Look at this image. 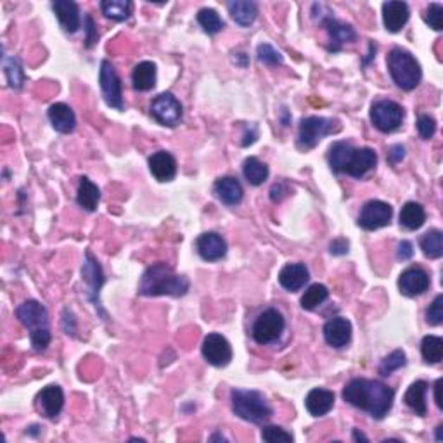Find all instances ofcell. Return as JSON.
Here are the masks:
<instances>
[{"label": "cell", "mask_w": 443, "mask_h": 443, "mask_svg": "<svg viewBox=\"0 0 443 443\" xmlns=\"http://www.w3.org/2000/svg\"><path fill=\"white\" fill-rule=\"evenodd\" d=\"M403 156H405V147L400 146V144H396V146L390 147V153H388V159H390V163L396 165V163L402 161Z\"/></svg>", "instance_id": "bcb514c9"}, {"label": "cell", "mask_w": 443, "mask_h": 443, "mask_svg": "<svg viewBox=\"0 0 443 443\" xmlns=\"http://www.w3.org/2000/svg\"><path fill=\"white\" fill-rule=\"evenodd\" d=\"M227 7L232 19L239 26L253 25L256 16H258V6L255 2H250V0H232Z\"/></svg>", "instance_id": "83f0119b"}, {"label": "cell", "mask_w": 443, "mask_h": 443, "mask_svg": "<svg viewBox=\"0 0 443 443\" xmlns=\"http://www.w3.org/2000/svg\"><path fill=\"white\" fill-rule=\"evenodd\" d=\"M209 440L212 442H215V440H222V442H227V438H224V437H220V435H213L212 438H209Z\"/></svg>", "instance_id": "9f6ffc18"}, {"label": "cell", "mask_w": 443, "mask_h": 443, "mask_svg": "<svg viewBox=\"0 0 443 443\" xmlns=\"http://www.w3.org/2000/svg\"><path fill=\"white\" fill-rule=\"evenodd\" d=\"M324 26L329 33V50L331 52H338L341 50V47L347 44H352V42L357 40V33L355 30L350 25H345V23H340L334 18H326L324 19Z\"/></svg>", "instance_id": "d6986e66"}, {"label": "cell", "mask_w": 443, "mask_h": 443, "mask_svg": "<svg viewBox=\"0 0 443 443\" xmlns=\"http://www.w3.org/2000/svg\"><path fill=\"white\" fill-rule=\"evenodd\" d=\"M262 440L263 442H269V443H279V442H293V435L287 433L286 430L279 426H265L262 430Z\"/></svg>", "instance_id": "b9f144b4"}, {"label": "cell", "mask_w": 443, "mask_h": 443, "mask_svg": "<svg viewBox=\"0 0 443 443\" xmlns=\"http://www.w3.org/2000/svg\"><path fill=\"white\" fill-rule=\"evenodd\" d=\"M151 115L165 127H177L182 122V104L170 92H163L151 103Z\"/></svg>", "instance_id": "8fae6325"}, {"label": "cell", "mask_w": 443, "mask_h": 443, "mask_svg": "<svg viewBox=\"0 0 443 443\" xmlns=\"http://www.w3.org/2000/svg\"><path fill=\"white\" fill-rule=\"evenodd\" d=\"M243 175L251 185H262L269 178V166L260 161L258 158H248L243 163Z\"/></svg>", "instance_id": "d6a6232c"}, {"label": "cell", "mask_w": 443, "mask_h": 443, "mask_svg": "<svg viewBox=\"0 0 443 443\" xmlns=\"http://www.w3.org/2000/svg\"><path fill=\"white\" fill-rule=\"evenodd\" d=\"M412 255H414L412 244L409 243V241H402V243L398 244V260L405 262V260H409Z\"/></svg>", "instance_id": "681fc988"}, {"label": "cell", "mask_w": 443, "mask_h": 443, "mask_svg": "<svg viewBox=\"0 0 443 443\" xmlns=\"http://www.w3.org/2000/svg\"><path fill=\"white\" fill-rule=\"evenodd\" d=\"M378 163V154H376L374 149L371 147H362V149H355L353 151L352 158H350V163L345 170V173L352 175L355 178H362L365 173L371 172L372 168Z\"/></svg>", "instance_id": "7402d4cb"}, {"label": "cell", "mask_w": 443, "mask_h": 443, "mask_svg": "<svg viewBox=\"0 0 443 443\" xmlns=\"http://www.w3.org/2000/svg\"><path fill=\"white\" fill-rule=\"evenodd\" d=\"M132 2L130 0H104L100 2V11L106 18L113 21H125L132 14Z\"/></svg>", "instance_id": "e575fe53"}, {"label": "cell", "mask_w": 443, "mask_h": 443, "mask_svg": "<svg viewBox=\"0 0 443 443\" xmlns=\"http://www.w3.org/2000/svg\"><path fill=\"white\" fill-rule=\"evenodd\" d=\"M355 147L350 142H334L329 149V166L334 173H345Z\"/></svg>", "instance_id": "4dcf8cb0"}, {"label": "cell", "mask_w": 443, "mask_h": 443, "mask_svg": "<svg viewBox=\"0 0 443 443\" xmlns=\"http://www.w3.org/2000/svg\"><path fill=\"white\" fill-rule=\"evenodd\" d=\"M336 122L324 116H306L300 122V130H298V149L310 151L317 146L326 135L336 132Z\"/></svg>", "instance_id": "8992f818"}, {"label": "cell", "mask_w": 443, "mask_h": 443, "mask_svg": "<svg viewBox=\"0 0 443 443\" xmlns=\"http://www.w3.org/2000/svg\"><path fill=\"white\" fill-rule=\"evenodd\" d=\"M329 251H331L333 255H345V253H348V241L347 239L333 241L331 246H329Z\"/></svg>", "instance_id": "7dc6e473"}, {"label": "cell", "mask_w": 443, "mask_h": 443, "mask_svg": "<svg viewBox=\"0 0 443 443\" xmlns=\"http://www.w3.org/2000/svg\"><path fill=\"white\" fill-rule=\"evenodd\" d=\"M64 405V393L59 386L52 384V386L44 388L40 393L37 395V409L42 415L47 419H56L61 414Z\"/></svg>", "instance_id": "2e32d148"}, {"label": "cell", "mask_w": 443, "mask_h": 443, "mask_svg": "<svg viewBox=\"0 0 443 443\" xmlns=\"http://www.w3.org/2000/svg\"><path fill=\"white\" fill-rule=\"evenodd\" d=\"M422 359L427 364H438L443 359V340L438 336H426L421 343Z\"/></svg>", "instance_id": "8d00e7d4"}, {"label": "cell", "mask_w": 443, "mask_h": 443, "mask_svg": "<svg viewBox=\"0 0 443 443\" xmlns=\"http://www.w3.org/2000/svg\"><path fill=\"white\" fill-rule=\"evenodd\" d=\"M196 250L206 262H219L227 255V243L217 232H205L196 241Z\"/></svg>", "instance_id": "9a60e30c"}, {"label": "cell", "mask_w": 443, "mask_h": 443, "mask_svg": "<svg viewBox=\"0 0 443 443\" xmlns=\"http://www.w3.org/2000/svg\"><path fill=\"white\" fill-rule=\"evenodd\" d=\"M52 9L56 13V18L59 19V25L64 32L75 33L80 28V9L71 0H54Z\"/></svg>", "instance_id": "ffe728a7"}, {"label": "cell", "mask_w": 443, "mask_h": 443, "mask_svg": "<svg viewBox=\"0 0 443 443\" xmlns=\"http://www.w3.org/2000/svg\"><path fill=\"white\" fill-rule=\"evenodd\" d=\"M100 201V190L91 178L81 177L79 190H76V203L87 212H96Z\"/></svg>", "instance_id": "f1b7e54d"}, {"label": "cell", "mask_w": 443, "mask_h": 443, "mask_svg": "<svg viewBox=\"0 0 443 443\" xmlns=\"http://www.w3.org/2000/svg\"><path fill=\"white\" fill-rule=\"evenodd\" d=\"M132 84L139 92H147L156 85V66L151 61H142L132 71Z\"/></svg>", "instance_id": "4316f807"}, {"label": "cell", "mask_w": 443, "mask_h": 443, "mask_svg": "<svg viewBox=\"0 0 443 443\" xmlns=\"http://www.w3.org/2000/svg\"><path fill=\"white\" fill-rule=\"evenodd\" d=\"M426 321H427V324H431V326L442 324V321H443V297L442 294H438V297L433 300V303L430 305V309L426 310Z\"/></svg>", "instance_id": "7bdbcfd3"}, {"label": "cell", "mask_w": 443, "mask_h": 443, "mask_svg": "<svg viewBox=\"0 0 443 443\" xmlns=\"http://www.w3.org/2000/svg\"><path fill=\"white\" fill-rule=\"evenodd\" d=\"M437 440L442 442L443 440V426L437 427Z\"/></svg>", "instance_id": "11a10c76"}, {"label": "cell", "mask_w": 443, "mask_h": 443, "mask_svg": "<svg viewBox=\"0 0 443 443\" xmlns=\"http://www.w3.org/2000/svg\"><path fill=\"white\" fill-rule=\"evenodd\" d=\"M388 69L391 79L402 91H414L421 84L422 71L415 57L405 49H393L388 54Z\"/></svg>", "instance_id": "5b68a950"}, {"label": "cell", "mask_w": 443, "mask_h": 443, "mask_svg": "<svg viewBox=\"0 0 443 443\" xmlns=\"http://www.w3.org/2000/svg\"><path fill=\"white\" fill-rule=\"evenodd\" d=\"M410 18L409 6L405 2H384L383 4V23L390 33H398L407 25Z\"/></svg>", "instance_id": "ac0fdd59"}, {"label": "cell", "mask_w": 443, "mask_h": 443, "mask_svg": "<svg viewBox=\"0 0 443 443\" xmlns=\"http://www.w3.org/2000/svg\"><path fill=\"white\" fill-rule=\"evenodd\" d=\"M400 293L405 297L414 298L419 294H425L430 287V275L419 267H410V269L403 270L398 279Z\"/></svg>", "instance_id": "5bb4252c"}, {"label": "cell", "mask_w": 443, "mask_h": 443, "mask_svg": "<svg viewBox=\"0 0 443 443\" xmlns=\"http://www.w3.org/2000/svg\"><path fill=\"white\" fill-rule=\"evenodd\" d=\"M305 407L310 415L322 418L334 407V393L329 390H324V388H313L306 395Z\"/></svg>", "instance_id": "d4e9b609"}, {"label": "cell", "mask_w": 443, "mask_h": 443, "mask_svg": "<svg viewBox=\"0 0 443 443\" xmlns=\"http://www.w3.org/2000/svg\"><path fill=\"white\" fill-rule=\"evenodd\" d=\"M371 120L379 132L391 134V132L398 130L400 125H402L403 110L400 104L393 103V100H378L371 108Z\"/></svg>", "instance_id": "9c48e42d"}, {"label": "cell", "mask_w": 443, "mask_h": 443, "mask_svg": "<svg viewBox=\"0 0 443 443\" xmlns=\"http://www.w3.org/2000/svg\"><path fill=\"white\" fill-rule=\"evenodd\" d=\"M343 398L374 419H383L393 407L395 391L376 379H352L345 386Z\"/></svg>", "instance_id": "6da1fadb"}, {"label": "cell", "mask_w": 443, "mask_h": 443, "mask_svg": "<svg viewBox=\"0 0 443 443\" xmlns=\"http://www.w3.org/2000/svg\"><path fill=\"white\" fill-rule=\"evenodd\" d=\"M329 298V291L324 284H312L301 297V306L305 310H316Z\"/></svg>", "instance_id": "f35d334b"}, {"label": "cell", "mask_w": 443, "mask_h": 443, "mask_svg": "<svg viewBox=\"0 0 443 443\" xmlns=\"http://www.w3.org/2000/svg\"><path fill=\"white\" fill-rule=\"evenodd\" d=\"M418 130H419V135H421L422 139H431L435 135V132H437V122H435L431 116L427 115H422L419 116L418 120Z\"/></svg>", "instance_id": "f6af8a7d"}, {"label": "cell", "mask_w": 443, "mask_h": 443, "mask_svg": "<svg viewBox=\"0 0 443 443\" xmlns=\"http://www.w3.org/2000/svg\"><path fill=\"white\" fill-rule=\"evenodd\" d=\"M393 217V209L384 201L372 200L364 205L359 217V225L364 231H378L381 227H386Z\"/></svg>", "instance_id": "7c38bea8"}, {"label": "cell", "mask_w": 443, "mask_h": 443, "mask_svg": "<svg viewBox=\"0 0 443 443\" xmlns=\"http://www.w3.org/2000/svg\"><path fill=\"white\" fill-rule=\"evenodd\" d=\"M426 391H427L426 381H415V383L410 384V388L407 390L405 396H403L405 405L414 410L418 415H426V412H427Z\"/></svg>", "instance_id": "f546056e"}, {"label": "cell", "mask_w": 443, "mask_h": 443, "mask_svg": "<svg viewBox=\"0 0 443 443\" xmlns=\"http://www.w3.org/2000/svg\"><path fill=\"white\" fill-rule=\"evenodd\" d=\"M442 384L443 379H438L435 384V402H437L438 409H443V400H442Z\"/></svg>", "instance_id": "816d5d0a"}, {"label": "cell", "mask_w": 443, "mask_h": 443, "mask_svg": "<svg viewBox=\"0 0 443 443\" xmlns=\"http://www.w3.org/2000/svg\"><path fill=\"white\" fill-rule=\"evenodd\" d=\"M442 14H443V7L440 4H430V7L426 9V23L431 26L433 30L440 32L442 30Z\"/></svg>", "instance_id": "ee69618b"}, {"label": "cell", "mask_w": 443, "mask_h": 443, "mask_svg": "<svg viewBox=\"0 0 443 443\" xmlns=\"http://www.w3.org/2000/svg\"><path fill=\"white\" fill-rule=\"evenodd\" d=\"M96 26H94V21H92V18H87V38H85V42H87V49H91L92 45L97 42V32H96Z\"/></svg>", "instance_id": "c3c4849f"}, {"label": "cell", "mask_w": 443, "mask_h": 443, "mask_svg": "<svg viewBox=\"0 0 443 443\" xmlns=\"http://www.w3.org/2000/svg\"><path fill=\"white\" fill-rule=\"evenodd\" d=\"M353 440L355 442H367V437H364L362 433H359V430H353Z\"/></svg>", "instance_id": "db71d44e"}, {"label": "cell", "mask_w": 443, "mask_h": 443, "mask_svg": "<svg viewBox=\"0 0 443 443\" xmlns=\"http://www.w3.org/2000/svg\"><path fill=\"white\" fill-rule=\"evenodd\" d=\"M2 68L6 73L7 84L14 91H19L25 84V71H23L21 61L14 56H4L2 57Z\"/></svg>", "instance_id": "836d02e7"}, {"label": "cell", "mask_w": 443, "mask_h": 443, "mask_svg": "<svg viewBox=\"0 0 443 443\" xmlns=\"http://www.w3.org/2000/svg\"><path fill=\"white\" fill-rule=\"evenodd\" d=\"M99 84H100V92H103L104 100L110 108L123 111V94H122V80H120L118 73H116L115 66L110 61H103L100 63V71H99Z\"/></svg>", "instance_id": "30bf717a"}, {"label": "cell", "mask_w": 443, "mask_h": 443, "mask_svg": "<svg viewBox=\"0 0 443 443\" xmlns=\"http://www.w3.org/2000/svg\"><path fill=\"white\" fill-rule=\"evenodd\" d=\"M286 194H287V188H286L284 182H279V184H275L270 190L272 201H281L282 197L286 196Z\"/></svg>", "instance_id": "f907efd6"}, {"label": "cell", "mask_w": 443, "mask_h": 443, "mask_svg": "<svg viewBox=\"0 0 443 443\" xmlns=\"http://www.w3.org/2000/svg\"><path fill=\"white\" fill-rule=\"evenodd\" d=\"M326 343L333 348L347 347L352 340V324L345 317H334L324 326Z\"/></svg>", "instance_id": "e0dca14e"}, {"label": "cell", "mask_w": 443, "mask_h": 443, "mask_svg": "<svg viewBox=\"0 0 443 443\" xmlns=\"http://www.w3.org/2000/svg\"><path fill=\"white\" fill-rule=\"evenodd\" d=\"M284 328V316L277 309H267L256 317L251 334H253V340L258 345H270L281 338Z\"/></svg>", "instance_id": "52a82bcc"}, {"label": "cell", "mask_w": 443, "mask_h": 443, "mask_svg": "<svg viewBox=\"0 0 443 443\" xmlns=\"http://www.w3.org/2000/svg\"><path fill=\"white\" fill-rule=\"evenodd\" d=\"M189 279L175 274L168 263H154L144 270L139 293L142 297H184L189 291Z\"/></svg>", "instance_id": "7a4b0ae2"}, {"label": "cell", "mask_w": 443, "mask_h": 443, "mask_svg": "<svg viewBox=\"0 0 443 443\" xmlns=\"http://www.w3.org/2000/svg\"><path fill=\"white\" fill-rule=\"evenodd\" d=\"M256 54H258V61L263 64L269 66H277L284 63V57L279 50H275L270 44H260L258 49H256Z\"/></svg>", "instance_id": "60d3db41"}, {"label": "cell", "mask_w": 443, "mask_h": 443, "mask_svg": "<svg viewBox=\"0 0 443 443\" xmlns=\"http://www.w3.org/2000/svg\"><path fill=\"white\" fill-rule=\"evenodd\" d=\"M213 194L219 197L227 206H238L243 201L244 190L238 178L234 177H222L213 185Z\"/></svg>", "instance_id": "44dd1931"}, {"label": "cell", "mask_w": 443, "mask_h": 443, "mask_svg": "<svg viewBox=\"0 0 443 443\" xmlns=\"http://www.w3.org/2000/svg\"><path fill=\"white\" fill-rule=\"evenodd\" d=\"M203 357L206 362L215 367H225L232 360V347L219 333H212L203 341Z\"/></svg>", "instance_id": "4fadbf2b"}, {"label": "cell", "mask_w": 443, "mask_h": 443, "mask_svg": "<svg viewBox=\"0 0 443 443\" xmlns=\"http://www.w3.org/2000/svg\"><path fill=\"white\" fill-rule=\"evenodd\" d=\"M81 279H84L85 286H87V298L94 303V306L99 310V313L106 318V313L103 312L100 309V301H99V293H100V287L104 286V272L103 267H100L99 260L92 255V251H87L85 253V262L84 267H81Z\"/></svg>", "instance_id": "ba28073f"}, {"label": "cell", "mask_w": 443, "mask_h": 443, "mask_svg": "<svg viewBox=\"0 0 443 443\" xmlns=\"http://www.w3.org/2000/svg\"><path fill=\"white\" fill-rule=\"evenodd\" d=\"M405 364H407L405 353H403L402 350H395V352H391L390 355L384 357L383 359V362H381V365H379V374L381 376H390L391 372L398 371V369L403 367Z\"/></svg>", "instance_id": "ab89813d"}, {"label": "cell", "mask_w": 443, "mask_h": 443, "mask_svg": "<svg viewBox=\"0 0 443 443\" xmlns=\"http://www.w3.org/2000/svg\"><path fill=\"white\" fill-rule=\"evenodd\" d=\"M421 250L427 258H440L443 255V234L437 229L433 231H427L425 236H422L421 241Z\"/></svg>", "instance_id": "d590c367"}, {"label": "cell", "mask_w": 443, "mask_h": 443, "mask_svg": "<svg viewBox=\"0 0 443 443\" xmlns=\"http://www.w3.org/2000/svg\"><path fill=\"white\" fill-rule=\"evenodd\" d=\"M197 23H200L201 28H203L208 35H217L225 28L219 13H217L215 9H208V7H205V9H201L200 13H197Z\"/></svg>", "instance_id": "74e56055"}, {"label": "cell", "mask_w": 443, "mask_h": 443, "mask_svg": "<svg viewBox=\"0 0 443 443\" xmlns=\"http://www.w3.org/2000/svg\"><path fill=\"white\" fill-rule=\"evenodd\" d=\"M426 222V212L419 203L409 201L402 206V212H400V225H403L409 231H418L425 225Z\"/></svg>", "instance_id": "1f68e13d"}, {"label": "cell", "mask_w": 443, "mask_h": 443, "mask_svg": "<svg viewBox=\"0 0 443 443\" xmlns=\"http://www.w3.org/2000/svg\"><path fill=\"white\" fill-rule=\"evenodd\" d=\"M232 410L253 425H263L272 418L270 403L263 393L253 390H232Z\"/></svg>", "instance_id": "277c9868"}, {"label": "cell", "mask_w": 443, "mask_h": 443, "mask_svg": "<svg viewBox=\"0 0 443 443\" xmlns=\"http://www.w3.org/2000/svg\"><path fill=\"white\" fill-rule=\"evenodd\" d=\"M309 269L303 263H287L279 272V284L284 287L286 291H289V293L301 289L309 282Z\"/></svg>", "instance_id": "603a6c76"}, {"label": "cell", "mask_w": 443, "mask_h": 443, "mask_svg": "<svg viewBox=\"0 0 443 443\" xmlns=\"http://www.w3.org/2000/svg\"><path fill=\"white\" fill-rule=\"evenodd\" d=\"M49 120L59 134H69L76 127V116L64 103H56L49 108Z\"/></svg>", "instance_id": "484cf974"}, {"label": "cell", "mask_w": 443, "mask_h": 443, "mask_svg": "<svg viewBox=\"0 0 443 443\" xmlns=\"http://www.w3.org/2000/svg\"><path fill=\"white\" fill-rule=\"evenodd\" d=\"M149 170L156 180L170 182L177 175V161L166 151H158L149 158Z\"/></svg>", "instance_id": "cb8c5ba5"}, {"label": "cell", "mask_w": 443, "mask_h": 443, "mask_svg": "<svg viewBox=\"0 0 443 443\" xmlns=\"http://www.w3.org/2000/svg\"><path fill=\"white\" fill-rule=\"evenodd\" d=\"M16 316L30 331V343L35 352H44L50 343L47 309L37 300H26L16 309Z\"/></svg>", "instance_id": "3957f363"}, {"label": "cell", "mask_w": 443, "mask_h": 443, "mask_svg": "<svg viewBox=\"0 0 443 443\" xmlns=\"http://www.w3.org/2000/svg\"><path fill=\"white\" fill-rule=\"evenodd\" d=\"M256 137H258V130H256V127H253V130H251V134H250V132H246V134H244L243 146L246 147V146H250V144H253V142L256 141Z\"/></svg>", "instance_id": "f5cc1de1"}]
</instances>
